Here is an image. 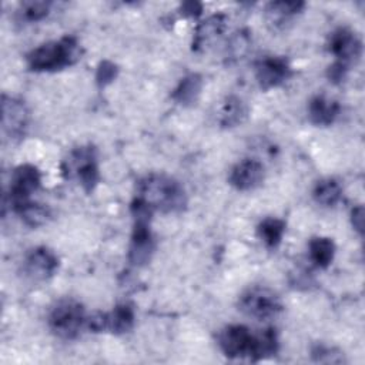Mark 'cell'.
I'll return each instance as SVG.
<instances>
[{
	"label": "cell",
	"mask_w": 365,
	"mask_h": 365,
	"mask_svg": "<svg viewBox=\"0 0 365 365\" xmlns=\"http://www.w3.org/2000/svg\"><path fill=\"white\" fill-rule=\"evenodd\" d=\"M278 348H279V342H278L277 331L274 328H267L261 331L259 334H257L252 362L274 356L278 352Z\"/></svg>",
	"instance_id": "obj_23"
},
{
	"label": "cell",
	"mask_w": 365,
	"mask_h": 365,
	"mask_svg": "<svg viewBox=\"0 0 365 365\" xmlns=\"http://www.w3.org/2000/svg\"><path fill=\"white\" fill-rule=\"evenodd\" d=\"M255 339L257 334H252L248 327L240 324L227 325L217 335L220 349L227 358L231 359L248 358L252 361Z\"/></svg>",
	"instance_id": "obj_6"
},
{
	"label": "cell",
	"mask_w": 365,
	"mask_h": 365,
	"mask_svg": "<svg viewBox=\"0 0 365 365\" xmlns=\"http://www.w3.org/2000/svg\"><path fill=\"white\" fill-rule=\"evenodd\" d=\"M153 211L178 212L187 205V194L180 181L165 174H148L137 184V197Z\"/></svg>",
	"instance_id": "obj_1"
},
{
	"label": "cell",
	"mask_w": 365,
	"mask_h": 365,
	"mask_svg": "<svg viewBox=\"0 0 365 365\" xmlns=\"http://www.w3.org/2000/svg\"><path fill=\"white\" fill-rule=\"evenodd\" d=\"M328 50L336 63L349 68L362 54V41L351 29L338 27L329 36Z\"/></svg>",
	"instance_id": "obj_9"
},
{
	"label": "cell",
	"mask_w": 365,
	"mask_h": 365,
	"mask_svg": "<svg viewBox=\"0 0 365 365\" xmlns=\"http://www.w3.org/2000/svg\"><path fill=\"white\" fill-rule=\"evenodd\" d=\"M154 238L150 230V218H134L128 261L135 267L145 265L154 252Z\"/></svg>",
	"instance_id": "obj_11"
},
{
	"label": "cell",
	"mask_w": 365,
	"mask_h": 365,
	"mask_svg": "<svg viewBox=\"0 0 365 365\" xmlns=\"http://www.w3.org/2000/svg\"><path fill=\"white\" fill-rule=\"evenodd\" d=\"M312 197L319 205L334 207L342 197V187L335 178H322L314 185Z\"/></svg>",
	"instance_id": "obj_21"
},
{
	"label": "cell",
	"mask_w": 365,
	"mask_h": 365,
	"mask_svg": "<svg viewBox=\"0 0 365 365\" xmlns=\"http://www.w3.org/2000/svg\"><path fill=\"white\" fill-rule=\"evenodd\" d=\"M117 74H118L117 64H114L110 60H103V61H100L97 71H96V83L100 88H104L106 86H108L110 83H113L115 80Z\"/></svg>",
	"instance_id": "obj_28"
},
{
	"label": "cell",
	"mask_w": 365,
	"mask_h": 365,
	"mask_svg": "<svg viewBox=\"0 0 365 365\" xmlns=\"http://www.w3.org/2000/svg\"><path fill=\"white\" fill-rule=\"evenodd\" d=\"M308 254L311 262L317 268H328L335 255V244L328 237H314L308 244Z\"/></svg>",
	"instance_id": "obj_20"
},
{
	"label": "cell",
	"mask_w": 365,
	"mask_h": 365,
	"mask_svg": "<svg viewBox=\"0 0 365 365\" xmlns=\"http://www.w3.org/2000/svg\"><path fill=\"white\" fill-rule=\"evenodd\" d=\"M351 222H352V227L359 234L364 232V208H362V205H358L351 211Z\"/></svg>",
	"instance_id": "obj_30"
},
{
	"label": "cell",
	"mask_w": 365,
	"mask_h": 365,
	"mask_svg": "<svg viewBox=\"0 0 365 365\" xmlns=\"http://www.w3.org/2000/svg\"><path fill=\"white\" fill-rule=\"evenodd\" d=\"M227 20L224 14H214L198 24L194 38H192V50H201L205 46L215 41L225 30Z\"/></svg>",
	"instance_id": "obj_16"
},
{
	"label": "cell",
	"mask_w": 365,
	"mask_h": 365,
	"mask_svg": "<svg viewBox=\"0 0 365 365\" xmlns=\"http://www.w3.org/2000/svg\"><path fill=\"white\" fill-rule=\"evenodd\" d=\"M264 175V165L258 160L244 158L231 168L228 182L238 191H250L261 185Z\"/></svg>",
	"instance_id": "obj_13"
},
{
	"label": "cell",
	"mask_w": 365,
	"mask_h": 365,
	"mask_svg": "<svg viewBox=\"0 0 365 365\" xmlns=\"http://www.w3.org/2000/svg\"><path fill=\"white\" fill-rule=\"evenodd\" d=\"M41 174L33 164H21L14 168L9 187V204L16 212L31 201V195L38 190Z\"/></svg>",
	"instance_id": "obj_7"
},
{
	"label": "cell",
	"mask_w": 365,
	"mask_h": 365,
	"mask_svg": "<svg viewBox=\"0 0 365 365\" xmlns=\"http://www.w3.org/2000/svg\"><path fill=\"white\" fill-rule=\"evenodd\" d=\"M248 115V107L238 96H228L224 98L220 107V125L224 128H232L245 121Z\"/></svg>",
	"instance_id": "obj_18"
},
{
	"label": "cell",
	"mask_w": 365,
	"mask_h": 365,
	"mask_svg": "<svg viewBox=\"0 0 365 365\" xmlns=\"http://www.w3.org/2000/svg\"><path fill=\"white\" fill-rule=\"evenodd\" d=\"M305 7L304 1H271L265 7V16L269 24L282 27L294 16L299 14Z\"/></svg>",
	"instance_id": "obj_19"
},
{
	"label": "cell",
	"mask_w": 365,
	"mask_h": 365,
	"mask_svg": "<svg viewBox=\"0 0 365 365\" xmlns=\"http://www.w3.org/2000/svg\"><path fill=\"white\" fill-rule=\"evenodd\" d=\"M250 44H251V38H250V36H248L247 31L235 33V36H234V37L231 38V41H230V46L227 47V54H228V57H230V58H234V60L241 58V57L247 53Z\"/></svg>",
	"instance_id": "obj_27"
},
{
	"label": "cell",
	"mask_w": 365,
	"mask_h": 365,
	"mask_svg": "<svg viewBox=\"0 0 365 365\" xmlns=\"http://www.w3.org/2000/svg\"><path fill=\"white\" fill-rule=\"evenodd\" d=\"M348 70H349V68H346L345 66H342V64L334 61V63L327 68V77H328V80L332 81V83H341V81L345 78Z\"/></svg>",
	"instance_id": "obj_29"
},
{
	"label": "cell",
	"mask_w": 365,
	"mask_h": 365,
	"mask_svg": "<svg viewBox=\"0 0 365 365\" xmlns=\"http://www.w3.org/2000/svg\"><path fill=\"white\" fill-rule=\"evenodd\" d=\"M80 58V46L76 37L64 36L47 41L27 54V66L31 71H57L73 66Z\"/></svg>",
	"instance_id": "obj_2"
},
{
	"label": "cell",
	"mask_w": 365,
	"mask_h": 365,
	"mask_svg": "<svg viewBox=\"0 0 365 365\" xmlns=\"http://www.w3.org/2000/svg\"><path fill=\"white\" fill-rule=\"evenodd\" d=\"M47 322L50 331L56 336L61 339H74L80 335L81 329L86 328L87 314L78 301L64 298L54 304Z\"/></svg>",
	"instance_id": "obj_3"
},
{
	"label": "cell",
	"mask_w": 365,
	"mask_h": 365,
	"mask_svg": "<svg viewBox=\"0 0 365 365\" xmlns=\"http://www.w3.org/2000/svg\"><path fill=\"white\" fill-rule=\"evenodd\" d=\"M291 74L292 68L288 60L281 56H265L255 64V78L264 91L281 86Z\"/></svg>",
	"instance_id": "obj_10"
},
{
	"label": "cell",
	"mask_w": 365,
	"mask_h": 365,
	"mask_svg": "<svg viewBox=\"0 0 365 365\" xmlns=\"http://www.w3.org/2000/svg\"><path fill=\"white\" fill-rule=\"evenodd\" d=\"M201 90L202 77L198 73H190L178 81L171 93V98L182 107H190L198 101Z\"/></svg>",
	"instance_id": "obj_17"
},
{
	"label": "cell",
	"mask_w": 365,
	"mask_h": 365,
	"mask_svg": "<svg viewBox=\"0 0 365 365\" xmlns=\"http://www.w3.org/2000/svg\"><path fill=\"white\" fill-rule=\"evenodd\" d=\"M16 214H19L21 217V220L30 227L43 225L50 217L48 208L41 204H37L34 201H30L26 205H23L20 210L16 211Z\"/></svg>",
	"instance_id": "obj_24"
},
{
	"label": "cell",
	"mask_w": 365,
	"mask_h": 365,
	"mask_svg": "<svg viewBox=\"0 0 365 365\" xmlns=\"http://www.w3.org/2000/svg\"><path fill=\"white\" fill-rule=\"evenodd\" d=\"M51 3L44 0L23 1L19 7V14L26 21H40L50 13Z\"/></svg>",
	"instance_id": "obj_25"
},
{
	"label": "cell",
	"mask_w": 365,
	"mask_h": 365,
	"mask_svg": "<svg viewBox=\"0 0 365 365\" xmlns=\"http://www.w3.org/2000/svg\"><path fill=\"white\" fill-rule=\"evenodd\" d=\"M311 356L315 362H322V364H342L345 362L344 354L332 346H327L322 344H317L311 349Z\"/></svg>",
	"instance_id": "obj_26"
},
{
	"label": "cell",
	"mask_w": 365,
	"mask_h": 365,
	"mask_svg": "<svg viewBox=\"0 0 365 365\" xmlns=\"http://www.w3.org/2000/svg\"><path fill=\"white\" fill-rule=\"evenodd\" d=\"M238 309L255 319H269L282 311V302L277 292L267 287H251L238 298Z\"/></svg>",
	"instance_id": "obj_4"
},
{
	"label": "cell",
	"mask_w": 365,
	"mask_h": 365,
	"mask_svg": "<svg viewBox=\"0 0 365 365\" xmlns=\"http://www.w3.org/2000/svg\"><path fill=\"white\" fill-rule=\"evenodd\" d=\"M64 171L68 175L76 177L83 190L90 194L100 181L96 148L93 145H84L71 151L68 160L66 161Z\"/></svg>",
	"instance_id": "obj_5"
},
{
	"label": "cell",
	"mask_w": 365,
	"mask_h": 365,
	"mask_svg": "<svg viewBox=\"0 0 365 365\" xmlns=\"http://www.w3.org/2000/svg\"><path fill=\"white\" fill-rule=\"evenodd\" d=\"M30 121V111L24 101L11 97L1 96V128L6 137L11 141L21 140L26 135Z\"/></svg>",
	"instance_id": "obj_8"
},
{
	"label": "cell",
	"mask_w": 365,
	"mask_h": 365,
	"mask_svg": "<svg viewBox=\"0 0 365 365\" xmlns=\"http://www.w3.org/2000/svg\"><path fill=\"white\" fill-rule=\"evenodd\" d=\"M284 232H285V221L275 217L264 218L257 227V234L259 240L268 248H277L282 241Z\"/></svg>",
	"instance_id": "obj_22"
},
{
	"label": "cell",
	"mask_w": 365,
	"mask_h": 365,
	"mask_svg": "<svg viewBox=\"0 0 365 365\" xmlns=\"http://www.w3.org/2000/svg\"><path fill=\"white\" fill-rule=\"evenodd\" d=\"M182 13L187 16H198L201 13V4L200 3H184L182 4Z\"/></svg>",
	"instance_id": "obj_31"
},
{
	"label": "cell",
	"mask_w": 365,
	"mask_h": 365,
	"mask_svg": "<svg viewBox=\"0 0 365 365\" xmlns=\"http://www.w3.org/2000/svg\"><path fill=\"white\" fill-rule=\"evenodd\" d=\"M339 113V103L325 96H315L308 103V117L315 125H331L338 118Z\"/></svg>",
	"instance_id": "obj_14"
},
{
	"label": "cell",
	"mask_w": 365,
	"mask_h": 365,
	"mask_svg": "<svg viewBox=\"0 0 365 365\" xmlns=\"http://www.w3.org/2000/svg\"><path fill=\"white\" fill-rule=\"evenodd\" d=\"M58 269L57 255L47 247H36L30 250L23 261L24 274L34 281L48 279Z\"/></svg>",
	"instance_id": "obj_12"
},
{
	"label": "cell",
	"mask_w": 365,
	"mask_h": 365,
	"mask_svg": "<svg viewBox=\"0 0 365 365\" xmlns=\"http://www.w3.org/2000/svg\"><path fill=\"white\" fill-rule=\"evenodd\" d=\"M104 321H106V331L121 335L133 329L135 314L133 305L128 302L117 304L110 312H104Z\"/></svg>",
	"instance_id": "obj_15"
}]
</instances>
